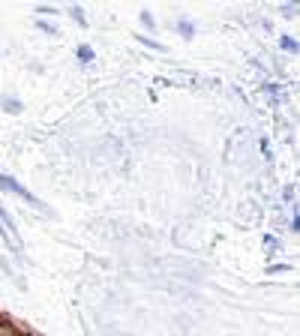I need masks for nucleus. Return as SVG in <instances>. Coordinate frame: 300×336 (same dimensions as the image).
Segmentation results:
<instances>
[{"mask_svg": "<svg viewBox=\"0 0 300 336\" xmlns=\"http://www.w3.org/2000/svg\"><path fill=\"white\" fill-rule=\"evenodd\" d=\"M141 21H144V24L150 27V24H153V15H150V12H141Z\"/></svg>", "mask_w": 300, "mask_h": 336, "instance_id": "1a4fd4ad", "label": "nucleus"}, {"mask_svg": "<svg viewBox=\"0 0 300 336\" xmlns=\"http://www.w3.org/2000/svg\"><path fill=\"white\" fill-rule=\"evenodd\" d=\"M39 27H42V30H45V33H51V36H54V33H57V27H51V24H45V21H42V24H39Z\"/></svg>", "mask_w": 300, "mask_h": 336, "instance_id": "9d476101", "label": "nucleus"}, {"mask_svg": "<svg viewBox=\"0 0 300 336\" xmlns=\"http://www.w3.org/2000/svg\"><path fill=\"white\" fill-rule=\"evenodd\" d=\"M36 12L39 15H54V9H48V6H36Z\"/></svg>", "mask_w": 300, "mask_h": 336, "instance_id": "6e6552de", "label": "nucleus"}, {"mask_svg": "<svg viewBox=\"0 0 300 336\" xmlns=\"http://www.w3.org/2000/svg\"><path fill=\"white\" fill-rule=\"evenodd\" d=\"M0 105H3L9 114H18V111H21V102H15L12 96H3V99H0Z\"/></svg>", "mask_w": 300, "mask_h": 336, "instance_id": "7ed1b4c3", "label": "nucleus"}, {"mask_svg": "<svg viewBox=\"0 0 300 336\" xmlns=\"http://www.w3.org/2000/svg\"><path fill=\"white\" fill-rule=\"evenodd\" d=\"M279 45H282L285 51H297V39H294V36H282V39H279Z\"/></svg>", "mask_w": 300, "mask_h": 336, "instance_id": "39448f33", "label": "nucleus"}, {"mask_svg": "<svg viewBox=\"0 0 300 336\" xmlns=\"http://www.w3.org/2000/svg\"><path fill=\"white\" fill-rule=\"evenodd\" d=\"M138 42H144V45H150V48H162V45H159V42H153L150 36H138Z\"/></svg>", "mask_w": 300, "mask_h": 336, "instance_id": "423d86ee", "label": "nucleus"}, {"mask_svg": "<svg viewBox=\"0 0 300 336\" xmlns=\"http://www.w3.org/2000/svg\"><path fill=\"white\" fill-rule=\"evenodd\" d=\"M78 60H81V63L93 60V48H90V45H78Z\"/></svg>", "mask_w": 300, "mask_h": 336, "instance_id": "20e7f679", "label": "nucleus"}, {"mask_svg": "<svg viewBox=\"0 0 300 336\" xmlns=\"http://www.w3.org/2000/svg\"><path fill=\"white\" fill-rule=\"evenodd\" d=\"M177 33H180L183 39H192V36H195V27H192L189 21H177Z\"/></svg>", "mask_w": 300, "mask_h": 336, "instance_id": "f03ea898", "label": "nucleus"}, {"mask_svg": "<svg viewBox=\"0 0 300 336\" xmlns=\"http://www.w3.org/2000/svg\"><path fill=\"white\" fill-rule=\"evenodd\" d=\"M72 18H75L78 24H84V12H81V9H72Z\"/></svg>", "mask_w": 300, "mask_h": 336, "instance_id": "0eeeda50", "label": "nucleus"}, {"mask_svg": "<svg viewBox=\"0 0 300 336\" xmlns=\"http://www.w3.org/2000/svg\"><path fill=\"white\" fill-rule=\"evenodd\" d=\"M0 189H6V192H15L18 198H24V201H27V204H33L36 210H45L48 216H54V213H51V207H45V204H42V201H39V198H36V195L27 189V186H21L18 180H12V177H6V174H0Z\"/></svg>", "mask_w": 300, "mask_h": 336, "instance_id": "f257e3e1", "label": "nucleus"}]
</instances>
